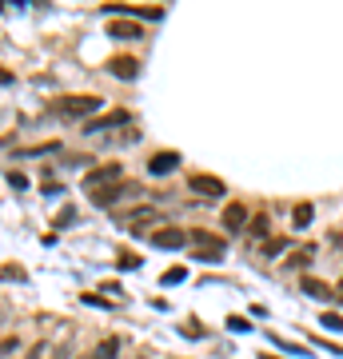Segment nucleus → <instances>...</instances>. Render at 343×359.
Returning a JSON list of instances; mask_svg holds the SVG:
<instances>
[{"instance_id": "1", "label": "nucleus", "mask_w": 343, "mask_h": 359, "mask_svg": "<svg viewBox=\"0 0 343 359\" xmlns=\"http://www.w3.org/2000/svg\"><path fill=\"white\" fill-rule=\"evenodd\" d=\"M188 244H196V259H224V252H228V244L220 240V236H212V231H188Z\"/></svg>"}, {"instance_id": "2", "label": "nucleus", "mask_w": 343, "mask_h": 359, "mask_svg": "<svg viewBox=\"0 0 343 359\" xmlns=\"http://www.w3.org/2000/svg\"><path fill=\"white\" fill-rule=\"evenodd\" d=\"M120 164H104V168H92L88 176H84V192L88 196H96V192H104V188H112V184H120Z\"/></svg>"}, {"instance_id": "3", "label": "nucleus", "mask_w": 343, "mask_h": 359, "mask_svg": "<svg viewBox=\"0 0 343 359\" xmlns=\"http://www.w3.org/2000/svg\"><path fill=\"white\" fill-rule=\"evenodd\" d=\"M96 108H100V96H72V100L56 104V112L68 116V120H72V116H92Z\"/></svg>"}, {"instance_id": "4", "label": "nucleus", "mask_w": 343, "mask_h": 359, "mask_svg": "<svg viewBox=\"0 0 343 359\" xmlns=\"http://www.w3.org/2000/svg\"><path fill=\"white\" fill-rule=\"evenodd\" d=\"M136 192H140V184H128V180H120V184H112V188L96 192L92 200H96V208H112V204H120L124 196H136Z\"/></svg>"}, {"instance_id": "5", "label": "nucleus", "mask_w": 343, "mask_h": 359, "mask_svg": "<svg viewBox=\"0 0 343 359\" xmlns=\"http://www.w3.org/2000/svg\"><path fill=\"white\" fill-rule=\"evenodd\" d=\"M120 228L140 231V224H160V208H132V212H120Z\"/></svg>"}, {"instance_id": "6", "label": "nucleus", "mask_w": 343, "mask_h": 359, "mask_svg": "<svg viewBox=\"0 0 343 359\" xmlns=\"http://www.w3.org/2000/svg\"><path fill=\"white\" fill-rule=\"evenodd\" d=\"M152 244L164 248V252H176V248L188 244V231L184 228H160V231H152Z\"/></svg>"}, {"instance_id": "7", "label": "nucleus", "mask_w": 343, "mask_h": 359, "mask_svg": "<svg viewBox=\"0 0 343 359\" xmlns=\"http://www.w3.org/2000/svg\"><path fill=\"white\" fill-rule=\"evenodd\" d=\"M191 192H200L203 200H220V196H228V188L216 176H191Z\"/></svg>"}, {"instance_id": "8", "label": "nucleus", "mask_w": 343, "mask_h": 359, "mask_svg": "<svg viewBox=\"0 0 343 359\" xmlns=\"http://www.w3.org/2000/svg\"><path fill=\"white\" fill-rule=\"evenodd\" d=\"M108 72H112L116 80H136L140 76V60H132V56H116V60H108Z\"/></svg>"}, {"instance_id": "9", "label": "nucleus", "mask_w": 343, "mask_h": 359, "mask_svg": "<svg viewBox=\"0 0 343 359\" xmlns=\"http://www.w3.org/2000/svg\"><path fill=\"white\" fill-rule=\"evenodd\" d=\"M180 168V152H156L152 160H148V172L152 176H168V172H176Z\"/></svg>"}, {"instance_id": "10", "label": "nucleus", "mask_w": 343, "mask_h": 359, "mask_svg": "<svg viewBox=\"0 0 343 359\" xmlns=\"http://www.w3.org/2000/svg\"><path fill=\"white\" fill-rule=\"evenodd\" d=\"M108 36H116V40H140L144 28L136 25V20H108Z\"/></svg>"}, {"instance_id": "11", "label": "nucleus", "mask_w": 343, "mask_h": 359, "mask_svg": "<svg viewBox=\"0 0 343 359\" xmlns=\"http://www.w3.org/2000/svg\"><path fill=\"white\" fill-rule=\"evenodd\" d=\"M243 224H248V208H243V204H228V208H224V228L240 231Z\"/></svg>"}, {"instance_id": "12", "label": "nucleus", "mask_w": 343, "mask_h": 359, "mask_svg": "<svg viewBox=\"0 0 343 359\" xmlns=\"http://www.w3.org/2000/svg\"><path fill=\"white\" fill-rule=\"evenodd\" d=\"M132 116L128 112H112V116H100V120H88V132L96 136V132H104V128H116V124H128Z\"/></svg>"}, {"instance_id": "13", "label": "nucleus", "mask_w": 343, "mask_h": 359, "mask_svg": "<svg viewBox=\"0 0 343 359\" xmlns=\"http://www.w3.org/2000/svg\"><path fill=\"white\" fill-rule=\"evenodd\" d=\"M116 351H120V339H104V344H96V351L88 359H116Z\"/></svg>"}, {"instance_id": "14", "label": "nucleus", "mask_w": 343, "mask_h": 359, "mask_svg": "<svg viewBox=\"0 0 343 359\" xmlns=\"http://www.w3.org/2000/svg\"><path fill=\"white\" fill-rule=\"evenodd\" d=\"M300 287H304L307 295H316V299H328V295H331V287H328L323 280H304Z\"/></svg>"}, {"instance_id": "15", "label": "nucleus", "mask_w": 343, "mask_h": 359, "mask_svg": "<svg viewBox=\"0 0 343 359\" xmlns=\"http://www.w3.org/2000/svg\"><path fill=\"white\" fill-rule=\"evenodd\" d=\"M292 219H295V228H307V224H311V204H300Z\"/></svg>"}, {"instance_id": "16", "label": "nucleus", "mask_w": 343, "mask_h": 359, "mask_svg": "<svg viewBox=\"0 0 343 359\" xmlns=\"http://www.w3.org/2000/svg\"><path fill=\"white\" fill-rule=\"evenodd\" d=\"M319 323H323L328 332H343V320L335 316V311H328V316H319Z\"/></svg>"}, {"instance_id": "17", "label": "nucleus", "mask_w": 343, "mask_h": 359, "mask_svg": "<svg viewBox=\"0 0 343 359\" xmlns=\"http://www.w3.org/2000/svg\"><path fill=\"white\" fill-rule=\"evenodd\" d=\"M184 276H188V271H184V268H168L164 276H160V280H164V287H172V283H180V280H184Z\"/></svg>"}, {"instance_id": "18", "label": "nucleus", "mask_w": 343, "mask_h": 359, "mask_svg": "<svg viewBox=\"0 0 343 359\" xmlns=\"http://www.w3.org/2000/svg\"><path fill=\"white\" fill-rule=\"evenodd\" d=\"M292 268H300V264H311V248H300V252H292V259H288Z\"/></svg>"}, {"instance_id": "19", "label": "nucleus", "mask_w": 343, "mask_h": 359, "mask_svg": "<svg viewBox=\"0 0 343 359\" xmlns=\"http://www.w3.org/2000/svg\"><path fill=\"white\" fill-rule=\"evenodd\" d=\"M72 219H76V208H64V212L52 219V224H56V228H64V224H72Z\"/></svg>"}, {"instance_id": "20", "label": "nucleus", "mask_w": 343, "mask_h": 359, "mask_svg": "<svg viewBox=\"0 0 343 359\" xmlns=\"http://www.w3.org/2000/svg\"><path fill=\"white\" fill-rule=\"evenodd\" d=\"M267 228H271V224H267V216H255V219H252V231H255V236H267Z\"/></svg>"}, {"instance_id": "21", "label": "nucleus", "mask_w": 343, "mask_h": 359, "mask_svg": "<svg viewBox=\"0 0 343 359\" xmlns=\"http://www.w3.org/2000/svg\"><path fill=\"white\" fill-rule=\"evenodd\" d=\"M283 248H288V244H283V240H271V244L264 248V256H267V259H271V256H280Z\"/></svg>"}, {"instance_id": "22", "label": "nucleus", "mask_w": 343, "mask_h": 359, "mask_svg": "<svg viewBox=\"0 0 343 359\" xmlns=\"http://www.w3.org/2000/svg\"><path fill=\"white\" fill-rule=\"evenodd\" d=\"M25 359H44V344H40V347H32V355H25Z\"/></svg>"}, {"instance_id": "23", "label": "nucleus", "mask_w": 343, "mask_h": 359, "mask_svg": "<svg viewBox=\"0 0 343 359\" xmlns=\"http://www.w3.org/2000/svg\"><path fill=\"white\" fill-rule=\"evenodd\" d=\"M335 299H339V304H343V280L335 283Z\"/></svg>"}]
</instances>
